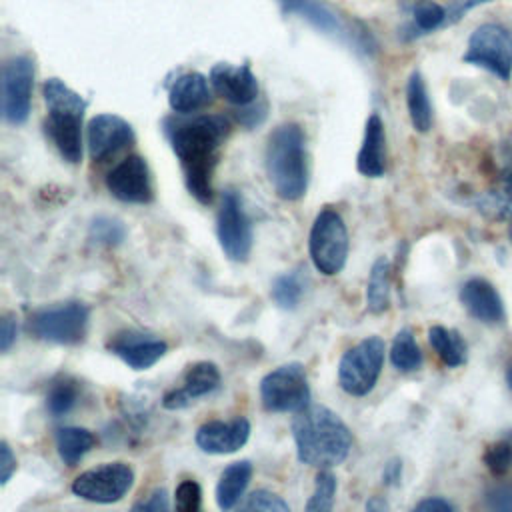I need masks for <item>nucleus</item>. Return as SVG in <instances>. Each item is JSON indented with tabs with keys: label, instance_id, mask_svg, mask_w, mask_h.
Returning a JSON list of instances; mask_svg holds the SVG:
<instances>
[{
	"label": "nucleus",
	"instance_id": "4468645a",
	"mask_svg": "<svg viewBox=\"0 0 512 512\" xmlns=\"http://www.w3.org/2000/svg\"><path fill=\"white\" fill-rule=\"evenodd\" d=\"M106 348L132 370H148L168 352V344L162 338L140 330L116 332Z\"/></svg>",
	"mask_w": 512,
	"mask_h": 512
},
{
	"label": "nucleus",
	"instance_id": "a19ab883",
	"mask_svg": "<svg viewBox=\"0 0 512 512\" xmlns=\"http://www.w3.org/2000/svg\"><path fill=\"white\" fill-rule=\"evenodd\" d=\"M488 2H494V0H460V2H456L454 6H450V8L446 10V12H448L446 24L458 22L468 10H472V8H476V6H482V4H488Z\"/></svg>",
	"mask_w": 512,
	"mask_h": 512
},
{
	"label": "nucleus",
	"instance_id": "ddd939ff",
	"mask_svg": "<svg viewBox=\"0 0 512 512\" xmlns=\"http://www.w3.org/2000/svg\"><path fill=\"white\" fill-rule=\"evenodd\" d=\"M106 188L126 204H148L152 200V178L142 156L130 154L106 176Z\"/></svg>",
	"mask_w": 512,
	"mask_h": 512
},
{
	"label": "nucleus",
	"instance_id": "1a4fd4ad",
	"mask_svg": "<svg viewBox=\"0 0 512 512\" xmlns=\"http://www.w3.org/2000/svg\"><path fill=\"white\" fill-rule=\"evenodd\" d=\"M464 62L480 66L500 80L512 76V34L500 24H482L470 38L464 52Z\"/></svg>",
	"mask_w": 512,
	"mask_h": 512
},
{
	"label": "nucleus",
	"instance_id": "4c0bfd02",
	"mask_svg": "<svg viewBox=\"0 0 512 512\" xmlns=\"http://www.w3.org/2000/svg\"><path fill=\"white\" fill-rule=\"evenodd\" d=\"M488 512H512V486H498L486 494Z\"/></svg>",
	"mask_w": 512,
	"mask_h": 512
},
{
	"label": "nucleus",
	"instance_id": "f3484780",
	"mask_svg": "<svg viewBox=\"0 0 512 512\" xmlns=\"http://www.w3.org/2000/svg\"><path fill=\"white\" fill-rule=\"evenodd\" d=\"M132 140V126L118 114H98L88 124V150L94 160L114 156Z\"/></svg>",
	"mask_w": 512,
	"mask_h": 512
},
{
	"label": "nucleus",
	"instance_id": "6e6552de",
	"mask_svg": "<svg viewBox=\"0 0 512 512\" xmlns=\"http://www.w3.org/2000/svg\"><path fill=\"white\" fill-rule=\"evenodd\" d=\"M260 400L268 412H302L310 406V386L300 362L268 372L260 382Z\"/></svg>",
	"mask_w": 512,
	"mask_h": 512
},
{
	"label": "nucleus",
	"instance_id": "20e7f679",
	"mask_svg": "<svg viewBox=\"0 0 512 512\" xmlns=\"http://www.w3.org/2000/svg\"><path fill=\"white\" fill-rule=\"evenodd\" d=\"M42 90L48 106L46 132L60 156L76 164L82 158V118L86 100L58 78H48Z\"/></svg>",
	"mask_w": 512,
	"mask_h": 512
},
{
	"label": "nucleus",
	"instance_id": "dca6fc26",
	"mask_svg": "<svg viewBox=\"0 0 512 512\" xmlns=\"http://www.w3.org/2000/svg\"><path fill=\"white\" fill-rule=\"evenodd\" d=\"M250 438V422L244 416L232 420L204 422L196 434V446L206 454H232L240 450Z\"/></svg>",
	"mask_w": 512,
	"mask_h": 512
},
{
	"label": "nucleus",
	"instance_id": "c03bdc74",
	"mask_svg": "<svg viewBox=\"0 0 512 512\" xmlns=\"http://www.w3.org/2000/svg\"><path fill=\"white\" fill-rule=\"evenodd\" d=\"M384 508H386V504L376 496L366 502V512H384Z\"/></svg>",
	"mask_w": 512,
	"mask_h": 512
},
{
	"label": "nucleus",
	"instance_id": "c9c22d12",
	"mask_svg": "<svg viewBox=\"0 0 512 512\" xmlns=\"http://www.w3.org/2000/svg\"><path fill=\"white\" fill-rule=\"evenodd\" d=\"M484 464L494 476L506 474L512 468V444L508 440L490 444L484 452Z\"/></svg>",
	"mask_w": 512,
	"mask_h": 512
},
{
	"label": "nucleus",
	"instance_id": "c85d7f7f",
	"mask_svg": "<svg viewBox=\"0 0 512 512\" xmlns=\"http://www.w3.org/2000/svg\"><path fill=\"white\" fill-rule=\"evenodd\" d=\"M304 290H306V278L300 270H294V272H286L274 280L272 298L280 308L294 310L300 304Z\"/></svg>",
	"mask_w": 512,
	"mask_h": 512
},
{
	"label": "nucleus",
	"instance_id": "7ed1b4c3",
	"mask_svg": "<svg viewBox=\"0 0 512 512\" xmlns=\"http://www.w3.org/2000/svg\"><path fill=\"white\" fill-rule=\"evenodd\" d=\"M264 164L274 192L282 200H300L308 188L306 138L298 124L286 122L268 136Z\"/></svg>",
	"mask_w": 512,
	"mask_h": 512
},
{
	"label": "nucleus",
	"instance_id": "f03ea898",
	"mask_svg": "<svg viewBox=\"0 0 512 512\" xmlns=\"http://www.w3.org/2000/svg\"><path fill=\"white\" fill-rule=\"evenodd\" d=\"M292 436L298 460L322 470L344 462L352 448V432L346 422L320 404H310L296 414Z\"/></svg>",
	"mask_w": 512,
	"mask_h": 512
},
{
	"label": "nucleus",
	"instance_id": "f704fd0d",
	"mask_svg": "<svg viewBox=\"0 0 512 512\" xmlns=\"http://www.w3.org/2000/svg\"><path fill=\"white\" fill-rule=\"evenodd\" d=\"M174 512H202V488L196 480H182L176 486Z\"/></svg>",
	"mask_w": 512,
	"mask_h": 512
},
{
	"label": "nucleus",
	"instance_id": "9d476101",
	"mask_svg": "<svg viewBox=\"0 0 512 512\" xmlns=\"http://www.w3.org/2000/svg\"><path fill=\"white\" fill-rule=\"evenodd\" d=\"M134 484V470L126 462H108L78 474L72 492L88 502L112 504L126 496Z\"/></svg>",
	"mask_w": 512,
	"mask_h": 512
},
{
	"label": "nucleus",
	"instance_id": "a18cd8bd",
	"mask_svg": "<svg viewBox=\"0 0 512 512\" xmlns=\"http://www.w3.org/2000/svg\"><path fill=\"white\" fill-rule=\"evenodd\" d=\"M504 192H506V196L512 200V166H510L508 172L504 174Z\"/></svg>",
	"mask_w": 512,
	"mask_h": 512
},
{
	"label": "nucleus",
	"instance_id": "6ab92c4d",
	"mask_svg": "<svg viewBox=\"0 0 512 512\" xmlns=\"http://www.w3.org/2000/svg\"><path fill=\"white\" fill-rule=\"evenodd\" d=\"M460 300L468 314L486 324L504 320V304L498 290L484 278H470L460 290Z\"/></svg>",
	"mask_w": 512,
	"mask_h": 512
},
{
	"label": "nucleus",
	"instance_id": "2eb2a0df",
	"mask_svg": "<svg viewBox=\"0 0 512 512\" xmlns=\"http://www.w3.org/2000/svg\"><path fill=\"white\" fill-rule=\"evenodd\" d=\"M210 84L218 96L234 106H250L258 98V80L248 64H216L210 70Z\"/></svg>",
	"mask_w": 512,
	"mask_h": 512
},
{
	"label": "nucleus",
	"instance_id": "5701e85b",
	"mask_svg": "<svg viewBox=\"0 0 512 512\" xmlns=\"http://www.w3.org/2000/svg\"><path fill=\"white\" fill-rule=\"evenodd\" d=\"M252 478V464L248 460H238L228 464L216 484V504L222 512H230L242 498L246 486Z\"/></svg>",
	"mask_w": 512,
	"mask_h": 512
},
{
	"label": "nucleus",
	"instance_id": "393cba45",
	"mask_svg": "<svg viewBox=\"0 0 512 512\" xmlns=\"http://www.w3.org/2000/svg\"><path fill=\"white\" fill-rule=\"evenodd\" d=\"M94 446V434L80 426H64L56 430V448L64 464L76 466Z\"/></svg>",
	"mask_w": 512,
	"mask_h": 512
},
{
	"label": "nucleus",
	"instance_id": "e433bc0d",
	"mask_svg": "<svg viewBox=\"0 0 512 512\" xmlns=\"http://www.w3.org/2000/svg\"><path fill=\"white\" fill-rule=\"evenodd\" d=\"M128 512H170L166 490L154 488L148 496L140 498Z\"/></svg>",
	"mask_w": 512,
	"mask_h": 512
},
{
	"label": "nucleus",
	"instance_id": "72a5a7b5",
	"mask_svg": "<svg viewBox=\"0 0 512 512\" xmlns=\"http://www.w3.org/2000/svg\"><path fill=\"white\" fill-rule=\"evenodd\" d=\"M236 512H290V506L278 494L260 488L246 496Z\"/></svg>",
	"mask_w": 512,
	"mask_h": 512
},
{
	"label": "nucleus",
	"instance_id": "39448f33",
	"mask_svg": "<svg viewBox=\"0 0 512 512\" xmlns=\"http://www.w3.org/2000/svg\"><path fill=\"white\" fill-rule=\"evenodd\" d=\"M314 268L324 276L338 274L348 258V230L344 218L334 208H324L314 218L308 238Z\"/></svg>",
	"mask_w": 512,
	"mask_h": 512
},
{
	"label": "nucleus",
	"instance_id": "58836bf2",
	"mask_svg": "<svg viewBox=\"0 0 512 512\" xmlns=\"http://www.w3.org/2000/svg\"><path fill=\"white\" fill-rule=\"evenodd\" d=\"M16 336H18L16 318L12 314L2 316V320H0V350L8 352L10 346L16 342Z\"/></svg>",
	"mask_w": 512,
	"mask_h": 512
},
{
	"label": "nucleus",
	"instance_id": "f8f14e48",
	"mask_svg": "<svg viewBox=\"0 0 512 512\" xmlns=\"http://www.w3.org/2000/svg\"><path fill=\"white\" fill-rule=\"evenodd\" d=\"M216 232L222 252L234 260L244 262L252 250V224L244 210L242 198L236 190H226L222 194Z\"/></svg>",
	"mask_w": 512,
	"mask_h": 512
},
{
	"label": "nucleus",
	"instance_id": "412c9836",
	"mask_svg": "<svg viewBox=\"0 0 512 512\" xmlns=\"http://www.w3.org/2000/svg\"><path fill=\"white\" fill-rule=\"evenodd\" d=\"M212 84L200 72H186L180 74L170 90H168V104L176 114H192L204 108L210 102Z\"/></svg>",
	"mask_w": 512,
	"mask_h": 512
},
{
	"label": "nucleus",
	"instance_id": "2f4dec72",
	"mask_svg": "<svg viewBox=\"0 0 512 512\" xmlns=\"http://www.w3.org/2000/svg\"><path fill=\"white\" fill-rule=\"evenodd\" d=\"M126 230L122 226L120 220L110 218V216H98L92 220L90 230H88V238L90 242L98 244V246H116L124 240Z\"/></svg>",
	"mask_w": 512,
	"mask_h": 512
},
{
	"label": "nucleus",
	"instance_id": "f257e3e1",
	"mask_svg": "<svg viewBox=\"0 0 512 512\" xmlns=\"http://www.w3.org/2000/svg\"><path fill=\"white\" fill-rule=\"evenodd\" d=\"M228 132L230 122L220 114L166 120V136L180 162L186 188L200 204L212 202L214 170Z\"/></svg>",
	"mask_w": 512,
	"mask_h": 512
},
{
	"label": "nucleus",
	"instance_id": "9b49d317",
	"mask_svg": "<svg viewBox=\"0 0 512 512\" xmlns=\"http://www.w3.org/2000/svg\"><path fill=\"white\" fill-rule=\"evenodd\" d=\"M2 116L8 124H24L30 114L32 86H34V62L30 56L18 54L2 66Z\"/></svg>",
	"mask_w": 512,
	"mask_h": 512
},
{
	"label": "nucleus",
	"instance_id": "c756f323",
	"mask_svg": "<svg viewBox=\"0 0 512 512\" xmlns=\"http://www.w3.org/2000/svg\"><path fill=\"white\" fill-rule=\"evenodd\" d=\"M78 402V386L70 378H56L46 394V410L58 418L68 414Z\"/></svg>",
	"mask_w": 512,
	"mask_h": 512
},
{
	"label": "nucleus",
	"instance_id": "a211bd4d",
	"mask_svg": "<svg viewBox=\"0 0 512 512\" xmlns=\"http://www.w3.org/2000/svg\"><path fill=\"white\" fill-rule=\"evenodd\" d=\"M220 386V370L214 362H196L184 372L182 384L168 390L162 396V406L166 410H180L190 406L196 398L214 392Z\"/></svg>",
	"mask_w": 512,
	"mask_h": 512
},
{
	"label": "nucleus",
	"instance_id": "b1692460",
	"mask_svg": "<svg viewBox=\"0 0 512 512\" xmlns=\"http://www.w3.org/2000/svg\"><path fill=\"white\" fill-rule=\"evenodd\" d=\"M406 108L414 130L428 132L432 126V104L428 98L426 82L420 72H412L406 82Z\"/></svg>",
	"mask_w": 512,
	"mask_h": 512
},
{
	"label": "nucleus",
	"instance_id": "de8ad7c7",
	"mask_svg": "<svg viewBox=\"0 0 512 512\" xmlns=\"http://www.w3.org/2000/svg\"><path fill=\"white\" fill-rule=\"evenodd\" d=\"M510 240H512V226H510Z\"/></svg>",
	"mask_w": 512,
	"mask_h": 512
},
{
	"label": "nucleus",
	"instance_id": "4be33fe9",
	"mask_svg": "<svg viewBox=\"0 0 512 512\" xmlns=\"http://www.w3.org/2000/svg\"><path fill=\"white\" fill-rule=\"evenodd\" d=\"M282 10L288 14H298L308 20L318 30L332 36H346V26L340 16L328 8L322 0H278Z\"/></svg>",
	"mask_w": 512,
	"mask_h": 512
},
{
	"label": "nucleus",
	"instance_id": "473e14b6",
	"mask_svg": "<svg viewBox=\"0 0 512 512\" xmlns=\"http://www.w3.org/2000/svg\"><path fill=\"white\" fill-rule=\"evenodd\" d=\"M446 8H442L440 4L432 2V0H420L416 6H414V12H412V18H414V28L420 32V34H426V32H432L440 26L446 24Z\"/></svg>",
	"mask_w": 512,
	"mask_h": 512
},
{
	"label": "nucleus",
	"instance_id": "a878e982",
	"mask_svg": "<svg viewBox=\"0 0 512 512\" xmlns=\"http://www.w3.org/2000/svg\"><path fill=\"white\" fill-rule=\"evenodd\" d=\"M428 342L446 366L456 368V366L464 364L466 344L456 330H450L444 326H432L428 330Z\"/></svg>",
	"mask_w": 512,
	"mask_h": 512
},
{
	"label": "nucleus",
	"instance_id": "aec40b11",
	"mask_svg": "<svg viewBox=\"0 0 512 512\" xmlns=\"http://www.w3.org/2000/svg\"><path fill=\"white\" fill-rule=\"evenodd\" d=\"M356 168L366 178H378L386 170V130L378 114H370L366 120Z\"/></svg>",
	"mask_w": 512,
	"mask_h": 512
},
{
	"label": "nucleus",
	"instance_id": "79ce46f5",
	"mask_svg": "<svg viewBox=\"0 0 512 512\" xmlns=\"http://www.w3.org/2000/svg\"><path fill=\"white\" fill-rule=\"evenodd\" d=\"M414 512H454V510L444 498L432 496V498H424L422 502H418Z\"/></svg>",
	"mask_w": 512,
	"mask_h": 512
},
{
	"label": "nucleus",
	"instance_id": "0eeeda50",
	"mask_svg": "<svg viewBox=\"0 0 512 512\" xmlns=\"http://www.w3.org/2000/svg\"><path fill=\"white\" fill-rule=\"evenodd\" d=\"M90 310L82 302H64L32 312L26 330L44 342L76 344L84 338Z\"/></svg>",
	"mask_w": 512,
	"mask_h": 512
},
{
	"label": "nucleus",
	"instance_id": "bb28decb",
	"mask_svg": "<svg viewBox=\"0 0 512 512\" xmlns=\"http://www.w3.org/2000/svg\"><path fill=\"white\" fill-rule=\"evenodd\" d=\"M366 306L372 314H382L390 306V262L384 256L372 264L366 286Z\"/></svg>",
	"mask_w": 512,
	"mask_h": 512
},
{
	"label": "nucleus",
	"instance_id": "ea45409f",
	"mask_svg": "<svg viewBox=\"0 0 512 512\" xmlns=\"http://www.w3.org/2000/svg\"><path fill=\"white\" fill-rule=\"evenodd\" d=\"M16 472V456L12 454L8 442L0 444V482L6 484Z\"/></svg>",
	"mask_w": 512,
	"mask_h": 512
},
{
	"label": "nucleus",
	"instance_id": "423d86ee",
	"mask_svg": "<svg viewBox=\"0 0 512 512\" xmlns=\"http://www.w3.org/2000/svg\"><path fill=\"white\" fill-rule=\"evenodd\" d=\"M384 340L368 336L348 348L338 364V384L350 396H366L380 378L384 366Z\"/></svg>",
	"mask_w": 512,
	"mask_h": 512
},
{
	"label": "nucleus",
	"instance_id": "37998d69",
	"mask_svg": "<svg viewBox=\"0 0 512 512\" xmlns=\"http://www.w3.org/2000/svg\"><path fill=\"white\" fill-rule=\"evenodd\" d=\"M400 476H402V464L400 460H390L386 466H384V472H382V478L386 484H398L400 482Z\"/></svg>",
	"mask_w": 512,
	"mask_h": 512
},
{
	"label": "nucleus",
	"instance_id": "cd10ccee",
	"mask_svg": "<svg viewBox=\"0 0 512 512\" xmlns=\"http://www.w3.org/2000/svg\"><path fill=\"white\" fill-rule=\"evenodd\" d=\"M390 362L400 372H414L422 366V352L410 328L396 332L390 348Z\"/></svg>",
	"mask_w": 512,
	"mask_h": 512
},
{
	"label": "nucleus",
	"instance_id": "49530a36",
	"mask_svg": "<svg viewBox=\"0 0 512 512\" xmlns=\"http://www.w3.org/2000/svg\"><path fill=\"white\" fill-rule=\"evenodd\" d=\"M506 382H508V386H510V390H512V358H510L508 368H506Z\"/></svg>",
	"mask_w": 512,
	"mask_h": 512
},
{
	"label": "nucleus",
	"instance_id": "7c9ffc66",
	"mask_svg": "<svg viewBox=\"0 0 512 512\" xmlns=\"http://www.w3.org/2000/svg\"><path fill=\"white\" fill-rule=\"evenodd\" d=\"M336 476L330 470H320L314 482L312 496L306 502L304 512H332L336 498Z\"/></svg>",
	"mask_w": 512,
	"mask_h": 512
}]
</instances>
